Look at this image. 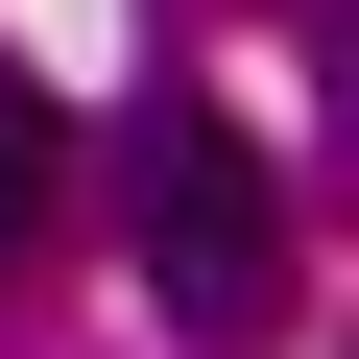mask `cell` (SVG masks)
Here are the masks:
<instances>
[{"mask_svg": "<svg viewBox=\"0 0 359 359\" xmlns=\"http://www.w3.org/2000/svg\"><path fill=\"white\" fill-rule=\"evenodd\" d=\"M120 216H144V311L168 335H287V168L216 120V96H144V144H120Z\"/></svg>", "mask_w": 359, "mask_h": 359, "instance_id": "obj_1", "label": "cell"}, {"mask_svg": "<svg viewBox=\"0 0 359 359\" xmlns=\"http://www.w3.org/2000/svg\"><path fill=\"white\" fill-rule=\"evenodd\" d=\"M48 192H72V120H48V72H25V48H0V264L48 240Z\"/></svg>", "mask_w": 359, "mask_h": 359, "instance_id": "obj_2", "label": "cell"}]
</instances>
